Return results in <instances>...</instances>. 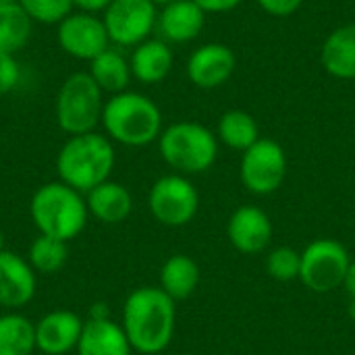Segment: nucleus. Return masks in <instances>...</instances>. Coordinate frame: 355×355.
<instances>
[{
	"instance_id": "nucleus-1",
	"label": "nucleus",
	"mask_w": 355,
	"mask_h": 355,
	"mask_svg": "<svg viewBox=\"0 0 355 355\" xmlns=\"http://www.w3.org/2000/svg\"><path fill=\"white\" fill-rule=\"evenodd\" d=\"M175 304L160 287H139L127 295L121 327L133 352L156 355L171 345L177 324Z\"/></svg>"
},
{
	"instance_id": "nucleus-2",
	"label": "nucleus",
	"mask_w": 355,
	"mask_h": 355,
	"mask_svg": "<svg viewBox=\"0 0 355 355\" xmlns=\"http://www.w3.org/2000/svg\"><path fill=\"white\" fill-rule=\"evenodd\" d=\"M114 146L108 135L102 133H83L69 137L56 156V175L58 181L87 193L100 183L110 179L114 168Z\"/></svg>"
},
{
	"instance_id": "nucleus-3",
	"label": "nucleus",
	"mask_w": 355,
	"mask_h": 355,
	"mask_svg": "<svg viewBox=\"0 0 355 355\" xmlns=\"http://www.w3.org/2000/svg\"><path fill=\"white\" fill-rule=\"evenodd\" d=\"M102 127L106 135L127 148H144L162 133V112L139 92H121L104 102Z\"/></svg>"
},
{
	"instance_id": "nucleus-4",
	"label": "nucleus",
	"mask_w": 355,
	"mask_h": 355,
	"mask_svg": "<svg viewBox=\"0 0 355 355\" xmlns=\"http://www.w3.org/2000/svg\"><path fill=\"white\" fill-rule=\"evenodd\" d=\"M29 214L40 235H48L64 243L81 235L89 218L83 193L62 181L37 187L29 202Z\"/></svg>"
},
{
	"instance_id": "nucleus-5",
	"label": "nucleus",
	"mask_w": 355,
	"mask_h": 355,
	"mask_svg": "<svg viewBox=\"0 0 355 355\" xmlns=\"http://www.w3.org/2000/svg\"><path fill=\"white\" fill-rule=\"evenodd\" d=\"M162 160L179 175H200L218 158V137L206 125L179 121L162 129L158 137Z\"/></svg>"
},
{
	"instance_id": "nucleus-6",
	"label": "nucleus",
	"mask_w": 355,
	"mask_h": 355,
	"mask_svg": "<svg viewBox=\"0 0 355 355\" xmlns=\"http://www.w3.org/2000/svg\"><path fill=\"white\" fill-rule=\"evenodd\" d=\"M102 110V89L89 73H73L62 81L56 94V123L69 137L96 131Z\"/></svg>"
},
{
	"instance_id": "nucleus-7",
	"label": "nucleus",
	"mask_w": 355,
	"mask_h": 355,
	"mask_svg": "<svg viewBox=\"0 0 355 355\" xmlns=\"http://www.w3.org/2000/svg\"><path fill=\"white\" fill-rule=\"evenodd\" d=\"M352 258L345 245L335 239H314L302 252L300 281L314 293H331L343 287Z\"/></svg>"
},
{
	"instance_id": "nucleus-8",
	"label": "nucleus",
	"mask_w": 355,
	"mask_h": 355,
	"mask_svg": "<svg viewBox=\"0 0 355 355\" xmlns=\"http://www.w3.org/2000/svg\"><path fill=\"white\" fill-rule=\"evenodd\" d=\"M148 208L160 225L179 229L196 218L200 193L185 175H164L150 187Z\"/></svg>"
},
{
	"instance_id": "nucleus-9",
	"label": "nucleus",
	"mask_w": 355,
	"mask_h": 355,
	"mask_svg": "<svg viewBox=\"0 0 355 355\" xmlns=\"http://www.w3.org/2000/svg\"><path fill=\"white\" fill-rule=\"evenodd\" d=\"M289 162L283 146L275 139L260 137L241 156L239 177L243 187L254 196L275 193L287 177Z\"/></svg>"
},
{
	"instance_id": "nucleus-10",
	"label": "nucleus",
	"mask_w": 355,
	"mask_h": 355,
	"mask_svg": "<svg viewBox=\"0 0 355 355\" xmlns=\"http://www.w3.org/2000/svg\"><path fill=\"white\" fill-rule=\"evenodd\" d=\"M102 21L110 44L135 48L150 40V33L158 25V10L152 0H112Z\"/></svg>"
},
{
	"instance_id": "nucleus-11",
	"label": "nucleus",
	"mask_w": 355,
	"mask_h": 355,
	"mask_svg": "<svg viewBox=\"0 0 355 355\" xmlns=\"http://www.w3.org/2000/svg\"><path fill=\"white\" fill-rule=\"evenodd\" d=\"M56 40L58 46L69 56L89 62L110 48V37L104 27V21L98 15H89L81 10L71 12L58 23Z\"/></svg>"
},
{
	"instance_id": "nucleus-12",
	"label": "nucleus",
	"mask_w": 355,
	"mask_h": 355,
	"mask_svg": "<svg viewBox=\"0 0 355 355\" xmlns=\"http://www.w3.org/2000/svg\"><path fill=\"white\" fill-rule=\"evenodd\" d=\"M272 235L275 227L270 216L254 204L239 206L227 223V237L231 245L248 256L266 252L272 243Z\"/></svg>"
},
{
	"instance_id": "nucleus-13",
	"label": "nucleus",
	"mask_w": 355,
	"mask_h": 355,
	"mask_svg": "<svg viewBox=\"0 0 355 355\" xmlns=\"http://www.w3.org/2000/svg\"><path fill=\"white\" fill-rule=\"evenodd\" d=\"M237 56L227 44L210 42L191 52L187 58V77L200 89H216L235 73Z\"/></svg>"
},
{
	"instance_id": "nucleus-14",
	"label": "nucleus",
	"mask_w": 355,
	"mask_h": 355,
	"mask_svg": "<svg viewBox=\"0 0 355 355\" xmlns=\"http://www.w3.org/2000/svg\"><path fill=\"white\" fill-rule=\"evenodd\" d=\"M35 270L27 258L15 252H0V306L8 312L25 308L35 297Z\"/></svg>"
},
{
	"instance_id": "nucleus-15",
	"label": "nucleus",
	"mask_w": 355,
	"mask_h": 355,
	"mask_svg": "<svg viewBox=\"0 0 355 355\" xmlns=\"http://www.w3.org/2000/svg\"><path fill=\"white\" fill-rule=\"evenodd\" d=\"M83 318L71 310H52L35 322V347L46 355H64L77 349Z\"/></svg>"
},
{
	"instance_id": "nucleus-16",
	"label": "nucleus",
	"mask_w": 355,
	"mask_h": 355,
	"mask_svg": "<svg viewBox=\"0 0 355 355\" xmlns=\"http://www.w3.org/2000/svg\"><path fill=\"white\" fill-rule=\"evenodd\" d=\"M133 347L112 318H87L77 343V355H131Z\"/></svg>"
},
{
	"instance_id": "nucleus-17",
	"label": "nucleus",
	"mask_w": 355,
	"mask_h": 355,
	"mask_svg": "<svg viewBox=\"0 0 355 355\" xmlns=\"http://www.w3.org/2000/svg\"><path fill=\"white\" fill-rule=\"evenodd\" d=\"M206 25V12L193 0H175L158 12V27L166 42L185 44L196 40Z\"/></svg>"
},
{
	"instance_id": "nucleus-18",
	"label": "nucleus",
	"mask_w": 355,
	"mask_h": 355,
	"mask_svg": "<svg viewBox=\"0 0 355 355\" xmlns=\"http://www.w3.org/2000/svg\"><path fill=\"white\" fill-rule=\"evenodd\" d=\"M85 204L89 216L98 218L104 225H119L129 218L133 210L131 191L116 181H104L92 191L85 193Z\"/></svg>"
},
{
	"instance_id": "nucleus-19",
	"label": "nucleus",
	"mask_w": 355,
	"mask_h": 355,
	"mask_svg": "<svg viewBox=\"0 0 355 355\" xmlns=\"http://www.w3.org/2000/svg\"><path fill=\"white\" fill-rule=\"evenodd\" d=\"M173 50L168 46V42L164 40H146L139 46L133 48L131 54V75L144 83V85H154L160 83L168 77V73L173 71Z\"/></svg>"
},
{
	"instance_id": "nucleus-20",
	"label": "nucleus",
	"mask_w": 355,
	"mask_h": 355,
	"mask_svg": "<svg viewBox=\"0 0 355 355\" xmlns=\"http://www.w3.org/2000/svg\"><path fill=\"white\" fill-rule=\"evenodd\" d=\"M320 62L335 79H355V23L341 25L329 33L320 50Z\"/></svg>"
},
{
	"instance_id": "nucleus-21",
	"label": "nucleus",
	"mask_w": 355,
	"mask_h": 355,
	"mask_svg": "<svg viewBox=\"0 0 355 355\" xmlns=\"http://www.w3.org/2000/svg\"><path fill=\"white\" fill-rule=\"evenodd\" d=\"M200 285V266L185 254L171 256L160 268V289L175 302H183L196 293Z\"/></svg>"
},
{
	"instance_id": "nucleus-22",
	"label": "nucleus",
	"mask_w": 355,
	"mask_h": 355,
	"mask_svg": "<svg viewBox=\"0 0 355 355\" xmlns=\"http://www.w3.org/2000/svg\"><path fill=\"white\" fill-rule=\"evenodd\" d=\"M216 137H218V144L243 154L248 148H252L260 139V127H258V121L250 112L233 108V110H227L218 119Z\"/></svg>"
},
{
	"instance_id": "nucleus-23",
	"label": "nucleus",
	"mask_w": 355,
	"mask_h": 355,
	"mask_svg": "<svg viewBox=\"0 0 355 355\" xmlns=\"http://www.w3.org/2000/svg\"><path fill=\"white\" fill-rule=\"evenodd\" d=\"M89 75L102 92H110L112 96L127 92V85L133 77L129 60L112 48L104 50L89 62Z\"/></svg>"
},
{
	"instance_id": "nucleus-24",
	"label": "nucleus",
	"mask_w": 355,
	"mask_h": 355,
	"mask_svg": "<svg viewBox=\"0 0 355 355\" xmlns=\"http://www.w3.org/2000/svg\"><path fill=\"white\" fill-rule=\"evenodd\" d=\"M31 31L33 21L19 2L0 4V54H17L27 46Z\"/></svg>"
},
{
	"instance_id": "nucleus-25",
	"label": "nucleus",
	"mask_w": 355,
	"mask_h": 355,
	"mask_svg": "<svg viewBox=\"0 0 355 355\" xmlns=\"http://www.w3.org/2000/svg\"><path fill=\"white\" fill-rule=\"evenodd\" d=\"M35 349V322L19 312L0 314V355H31Z\"/></svg>"
},
{
	"instance_id": "nucleus-26",
	"label": "nucleus",
	"mask_w": 355,
	"mask_h": 355,
	"mask_svg": "<svg viewBox=\"0 0 355 355\" xmlns=\"http://www.w3.org/2000/svg\"><path fill=\"white\" fill-rule=\"evenodd\" d=\"M69 260V248L64 241L48 237V235H37L29 250H27V262L35 270V275H56Z\"/></svg>"
},
{
	"instance_id": "nucleus-27",
	"label": "nucleus",
	"mask_w": 355,
	"mask_h": 355,
	"mask_svg": "<svg viewBox=\"0 0 355 355\" xmlns=\"http://www.w3.org/2000/svg\"><path fill=\"white\" fill-rule=\"evenodd\" d=\"M302 270V252L289 248V245H279L268 252L266 256V272L281 283H289L300 279Z\"/></svg>"
},
{
	"instance_id": "nucleus-28",
	"label": "nucleus",
	"mask_w": 355,
	"mask_h": 355,
	"mask_svg": "<svg viewBox=\"0 0 355 355\" xmlns=\"http://www.w3.org/2000/svg\"><path fill=\"white\" fill-rule=\"evenodd\" d=\"M19 4L31 17V21L46 25H58L75 8L73 0H19Z\"/></svg>"
},
{
	"instance_id": "nucleus-29",
	"label": "nucleus",
	"mask_w": 355,
	"mask_h": 355,
	"mask_svg": "<svg viewBox=\"0 0 355 355\" xmlns=\"http://www.w3.org/2000/svg\"><path fill=\"white\" fill-rule=\"evenodd\" d=\"M21 79L19 62L15 54H0V94H8Z\"/></svg>"
},
{
	"instance_id": "nucleus-30",
	"label": "nucleus",
	"mask_w": 355,
	"mask_h": 355,
	"mask_svg": "<svg viewBox=\"0 0 355 355\" xmlns=\"http://www.w3.org/2000/svg\"><path fill=\"white\" fill-rule=\"evenodd\" d=\"M260 4V8L272 17H291L293 12L300 10V6L304 4V0H256Z\"/></svg>"
},
{
	"instance_id": "nucleus-31",
	"label": "nucleus",
	"mask_w": 355,
	"mask_h": 355,
	"mask_svg": "<svg viewBox=\"0 0 355 355\" xmlns=\"http://www.w3.org/2000/svg\"><path fill=\"white\" fill-rule=\"evenodd\" d=\"M206 15H214V12H229L233 8H237L243 0H193Z\"/></svg>"
},
{
	"instance_id": "nucleus-32",
	"label": "nucleus",
	"mask_w": 355,
	"mask_h": 355,
	"mask_svg": "<svg viewBox=\"0 0 355 355\" xmlns=\"http://www.w3.org/2000/svg\"><path fill=\"white\" fill-rule=\"evenodd\" d=\"M112 0H73V4L81 10V12H89V15H98L104 12L110 6Z\"/></svg>"
},
{
	"instance_id": "nucleus-33",
	"label": "nucleus",
	"mask_w": 355,
	"mask_h": 355,
	"mask_svg": "<svg viewBox=\"0 0 355 355\" xmlns=\"http://www.w3.org/2000/svg\"><path fill=\"white\" fill-rule=\"evenodd\" d=\"M343 289H345V293L349 295V302L355 304V262L349 264V270H347L345 281H343Z\"/></svg>"
},
{
	"instance_id": "nucleus-34",
	"label": "nucleus",
	"mask_w": 355,
	"mask_h": 355,
	"mask_svg": "<svg viewBox=\"0 0 355 355\" xmlns=\"http://www.w3.org/2000/svg\"><path fill=\"white\" fill-rule=\"evenodd\" d=\"M87 318H110V312L106 308V304H94L92 310H89V316Z\"/></svg>"
},
{
	"instance_id": "nucleus-35",
	"label": "nucleus",
	"mask_w": 355,
	"mask_h": 355,
	"mask_svg": "<svg viewBox=\"0 0 355 355\" xmlns=\"http://www.w3.org/2000/svg\"><path fill=\"white\" fill-rule=\"evenodd\" d=\"M152 2H154L156 6H158V4H160V6H166V4H171V2H175V0H152Z\"/></svg>"
},
{
	"instance_id": "nucleus-36",
	"label": "nucleus",
	"mask_w": 355,
	"mask_h": 355,
	"mask_svg": "<svg viewBox=\"0 0 355 355\" xmlns=\"http://www.w3.org/2000/svg\"><path fill=\"white\" fill-rule=\"evenodd\" d=\"M0 252H4V235H2V231H0Z\"/></svg>"
},
{
	"instance_id": "nucleus-37",
	"label": "nucleus",
	"mask_w": 355,
	"mask_h": 355,
	"mask_svg": "<svg viewBox=\"0 0 355 355\" xmlns=\"http://www.w3.org/2000/svg\"><path fill=\"white\" fill-rule=\"evenodd\" d=\"M6 2H19V0H0V4H6Z\"/></svg>"
}]
</instances>
